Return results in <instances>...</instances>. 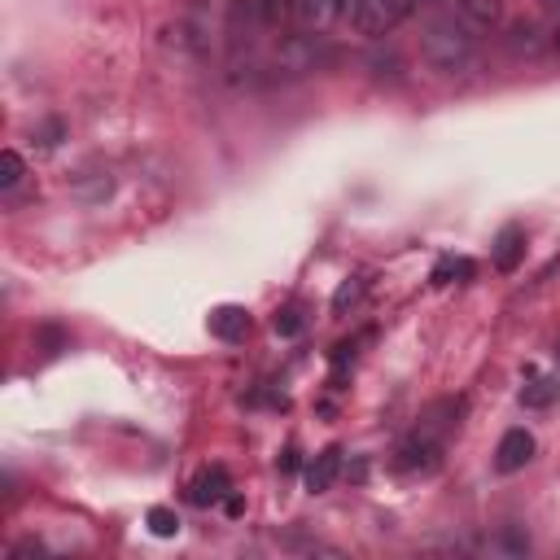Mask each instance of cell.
Wrapping results in <instances>:
<instances>
[{"instance_id": "cell-9", "label": "cell", "mask_w": 560, "mask_h": 560, "mask_svg": "<svg viewBox=\"0 0 560 560\" xmlns=\"http://www.w3.org/2000/svg\"><path fill=\"white\" fill-rule=\"evenodd\" d=\"M455 18H459L468 31H490V26H499L503 4H499V0H459V4H455Z\"/></svg>"}, {"instance_id": "cell-13", "label": "cell", "mask_w": 560, "mask_h": 560, "mask_svg": "<svg viewBox=\"0 0 560 560\" xmlns=\"http://www.w3.org/2000/svg\"><path fill=\"white\" fill-rule=\"evenodd\" d=\"M556 389H560L556 381H534L529 389H521V402H525V407H547V402L556 398Z\"/></svg>"}, {"instance_id": "cell-18", "label": "cell", "mask_w": 560, "mask_h": 560, "mask_svg": "<svg viewBox=\"0 0 560 560\" xmlns=\"http://www.w3.org/2000/svg\"><path fill=\"white\" fill-rule=\"evenodd\" d=\"M551 48H556V57H560V26L551 31Z\"/></svg>"}, {"instance_id": "cell-6", "label": "cell", "mask_w": 560, "mask_h": 560, "mask_svg": "<svg viewBox=\"0 0 560 560\" xmlns=\"http://www.w3.org/2000/svg\"><path fill=\"white\" fill-rule=\"evenodd\" d=\"M337 472H341V446H324V451H319V455L306 464V490H311V494L332 490Z\"/></svg>"}, {"instance_id": "cell-11", "label": "cell", "mask_w": 560, "mask_h": 560, "mask_svg": "<svg viewBox=\"0 0 560 560\" xmlns=\"http://www.w3.org/2000/svg\"><path fill=\"white\" fill-rule=\"evenodd\" d=\"M144 521H149V529H153L158 538H175V534H179V516H175V508H162V503H158V508H149Z\"/></svg>"}, {"instance_id": "cell-1", "label": "cell", "mask_w": 560, "mask_h": 560, "mask_svg": "<svg viewBox=\"0 0 560 560\" xmlns=\"http://www.w3.org/2000/svg\"><path fill=\"white\" fill-rule=\"evenodd\" d=\"M472 52H477V39H472V31H468L455 13L424 22V31H420V57H424L433 70L455 74V70H464V66L472 61Z\"/></svg>"}, {"instance_id": "cell-5", "label": "cell", "mask_w": 560, "mask_h": 560, "mask_svg": "<svg viewBox=\"0 0 560 560\" xmlns=\"http://www.w3.org/2000/svg\"><path fill=\"white\" fill-rule=\"evenodd\" d=\"M210 332L219 337V341H228V346H236V341H245L249 337V311L245 306H214L210 311Z\"/></svg>"}, {"instance_id": "cell-16", "label": "cell", "mask_w": 560, "mask_h": 560, "mask_svg": "<svg viewBox=\"0 0 560 560\" xmlns=\"http://www.w3.org/2000/svg\"><path fill=\"white\" fill-rule=\"evenodd\" d=\"M223 508H228L232 516H241V508H245V503H241V494H228V499H223Z\"/></svg>"}, {"instance_id": "cell-10", "label": "cell", "mask_w": 560, "mask_h": 560, "mask_svg": "<svg viewBox=\"0 0 560 560\" xmlns=\"http://www.w3.org/2000/svg\"><path fill=\"white\" fill-rule=\"evenodd\" d=\"M521 254H525L521 228H503V232L494 236V267H499V271H512V267L521 262Z\"/></svg>"}, {"instance_id": "cell-19", "label": "cell", "mask_w": 560, "mask_h": 560, "mask_svg": "<svg viewBox=\"0 0 560 560\" xmlns=\"http://www.w3.org/2000/svg\"><path fill=\"white\" fill-rule=\"evenodd\" d=\"M551 4H560V0H551Z\"/></svg>"}, {"instance_id": "cell-8", "label": "cell", "mask_w": 560, "mask_h": 560, "mask_svg": "<svg viewBox=\"0 0 560 560\" xmlns=\"http://www.w3.org/2000/svg\"><path fill=\"white\" fill-rule=\"evenodd\" d=\"M337 13H346L341 0H293V22L302 31H324V26H332Z\"/></svg>"}, {"instance_id": "cell-2", "label": "cell", "mask_w": 560, "mask_h": 560, "mask_svg": "<svg viewBox=\"0 0 560 560\" xmlns=\"http://www.w3.org/2000/svg\"><path fill=\"white\" fill-rule=\"evenodd\" d=\"M416 4H420V0H359L354 13H350V22H354L359 35L381 39V35H389L398 22H407V18L416 13Z\"/></svg>"}, {"instance_id": "cell-12", "label": "cell", "mask_w": 560, "mask_h": 560, "mask_svg": "<svg viewBox=\"0 0 560 560\" xmlns=\"http://www.w3.org/2000/svg\"><path fill=\"white\" fill-rule=\"evenodd\" d=\"M22 175H26V166H22L18 149H4V153H0V188H4V192H9V188H18V184H22Z\"/></svg>"}, {"instance_id": "cell-7", "label": "cell", "mask_w": 560, "mask_h": 560, "mask_svg": "<svg viewBox=\"0 0 560 560\" xmlns=\"http://www.w3.org/2000/svg\"><path fill=\"white\" fill-rule=\"evenodd\" d=\"M232 494V481H228V472L214 464V468H206L192 486H188V499L197 503V508H214V503H223Z\"/></svg>"}, {"instance_id": "cell-3", "label": "cell", "mask_w": 560, "mask_h": 560, "mask_svg": "<svg viewBox=\"0 0 560 560\" xmlns=\"http://www.w3.org/2000/svg\"><path fill=\"white\" fill-rule=\"evenodd\" d=\"M315 61H319V44L311 35H284L276 48V66L284 74H306V70H315Z\"/></svg>"}, {"instance_id": "cell-4", "label": "cell", "mask_w": 560, "mask_h": 560, "mask_svg": "<svg viewBox=\"0 0 560 560\" xmlns=\"http://www.w3.org/2000/svg\"><path fill=\"white\" fill-rule=\"evenodd\" d=\"M534 459V433L529 429H508L494 446V468L499 472H521Z\"/></svg>"}, {"instance_id": "cell-15", "label": "cell", "mask_w": 560, "mask_h": 560, "mask_svg": "<svg viewBox=\"0 0 560 560\" xmlns=\"http://www.w3.org/2000/svg\"><path fill=\"white\" fill-rule=\"evenodd\" d=\"M359 289H363L359 280H354V284H341V289H337V298H332V306H337V311H346V302H354V298H359Z\"/></svg>"}, {"instance_id": "cell-17", "label": "cell", "mask_w": 560, "mask_h": 560, "mask_svg": "<svg viewBox=\"0 0 560 560\" xmlns=\"http://www.w3.org/2000/svg\"><path fill=\"white\" fill-rule=\"evenodd\" d=\"M280 464H284V472H293V468H298V451H293V446H289V451H284V459H280Z\"/></svg>"}, {"instance_id": "cell-14", "label": "cell", "mask_w": 560, "mask_h": 560, "mask_svg": "<svg viewBox=\"0 0 560 560\" xmlns=\"http://www.w3.org/2000/svg\"><path fill=\"white\" fill-rule=\"evenodd\" d=\"M271 328H276L280 337H298V332H302V315H298L293 306H284V311H276V319H271Z\"/></svg>"}]
</instances>
